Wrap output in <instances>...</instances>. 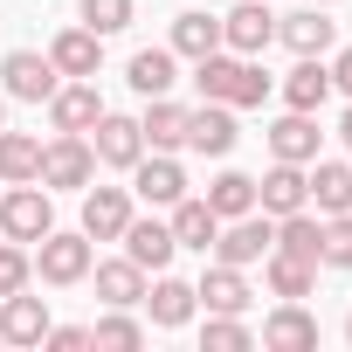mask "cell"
<instances>
[{"label": "cell", "mask_w": 352, "mask_h": 352, "mask_svg": "<svg viewBox=\"0 0 352 352\" xmlns=\"http://www.w3.org/2000/svg\"><path fill=\"white\" fill-rule=\"evenodd\" d=\"M256 208L276 221V214H297V208H311V173L297 166V159H276L263 180H256Z\"/></svg>", "instance_id": "ba28073f"}, {"label": "cell", "mask_w": 352, "mask_h": 352, "mask_svg": "<svg viewBox=\"0 0 352 352\" xmlns=\"http://www.w3.org/2000/svg\"><path fill=\"white\" fill-rule=\"evenodd\" d=\"M311 8H338V0H311Z\"/></svg>", "instance_id": "ab89813d"}, {"label": "cell", "mask_w": 352, "mask_h": 352, "mask_svg": "<svg viewBox=\"0 0 352 352\" xmlns=\"http://www.w3.org/2000/svg\"><path fill=\"white\" fill-rule=\"evenodd\" d=\"M201 345H208V352H242V345H256V331H249L235 311H214L208 331H201Z\"/></svg>", "instance_id": "836d02e7"}, {"label": "cell", "mask_w": 352, "mask_h": 352, "mask_svg": "<svg viewBox=\"0 0 352 352\" xmlns=\"http://www.w3.org/2000/svg\"><path fill=\"white\" fill-rule=\"evenodd\" d=\"M124 83H131L138 97H166L173 83H180V56H173V49H138L131 69H124Z\"/></svg>", "instance_id": "cb8c5ba5"}, {"label": "cell", "mask_w": 352, "mask_h": 352, "mask_svg": "<svg viewBox=\"0 0 352 352\" xmlns=\"http://www.w3.org/2000/svg\"><path fill=\"white\" fill-rule=\"evenodd\" d=\"M56 76H63V69H56L49 56H35V49H14L8 63H0V90H8L14 104H49V97H56Z\"/></svg>", "instance_id": "8992f818"}, {"label": "cell", "mask_w": 352, "mask_h": 352, "mask_svg": "<svg viewBox=\"0 0 352 352\" xmlns=\"http://www.w3.org/2000/svg\"><path fill=\"white\" fill-rule=\"evenodd\" d=\"M270 242H276V221H270V214H235V221H221V235H214V263L249 270V263L270 256Z\"/></svg>", "instance_id": "5b68a950"}, {"label": "cell", "mask_w": 352, "mask_h": 352, "mask_svg": "<svg viewBox=\"0 0 352 352\" xmlns=\"http://www.w3.org/2000/svg\"><path fill=\"white\" fill-rule=\"evenodd\" d=\"M276 42H290L297 56H324L338 42V21H324V8H304V14H283L276 21Z\"/></svg>", "instance_id": "ffe728a7"}, {"label": "cell", "mask_w": 352, "mask_h": 352, "mask_svg": "<svg viewBox=\"0 0 352 352\" xmlns=\"http://www.w3.org/2000/svg\"><path fill=\"white\" fill-rule=\"evenodd\" d=\"M263 345H276V352H311V345H318V318H311L297 297H283V304L263 318Z\"/></svg>", "instance_id": "9a60e30c"}, {"label": "cell", "mask_w": 352, "mask_h": 352, "mask_svg": "<svg viewBox=\"0 0 352 352\" xmlns=\"http://www.w3.org/2000/svg\"><path fill=\"white\" fill-rule=\"evenodd\" d=\"M97 297H104V304H118V311H131V304L145 297V270H138L131 256H118V263H97Z\"/></svg>", "instance_id": "f546056e"}, {"label": "cell", "mask_w": 352, "mask_h": 352, "mask_svg": "<svg viewBox=\"0 0 352 352\" xmlns=\"http://www.w3.org/2000/svg\"><path fill=\"white\" fill-rule=\"evenodd\" d=\"M324 97H331V69L318 56H297V69L283 76V104L290 111H324Z\"/></svg>", "instance_id": "d4e9b609"}, {"label": "cell", "mask_w": 352, "mask_h": 352, "mask_svg": "<svg viewBox=\"0 0 352 352\" xmlns=\"http://www.w3.org/2000/svg\"><path fill=\"white\" fill-rule=\"evenodd\" d=\"M49 63H56L63 76H97V63H104V35H97V28H63V35L49 42Z\"/></svg>", "instance_id": "ac0fdd59"}, {"label": "cell", "mask_w": 352, "mask_h": 352, "mask_svg": "<svg viewBox=\"0 0 352 352\" xmlns=\"http://www.w3.org/2000/svg\"><path fill=\"white\" fill-rule=\"evenodd\" d=\"M331 90L352 97V49H338V63H331Z\"/></svg>", "instance_id": "74e56055"}, {"label": "cell", "mask_w": 352, "mask_h": 352, "mask_svg": "<svg viewBox=\"0 0 352 352\" xmlns=\"http://www.w3.org/2000/svg\"><path fill=\"white\" fill-rule=\"evenodd\" d=\"M49 338V304L14 290V297H0V345H42Z\"/></svg>", "instance_id": "5bb4252c"}, {"label": "cell", "mask_w": 352, "mask_h": 352, "mask_svg": "<svg viewBox=\"0 0 352 352\" xmlns=\"http://www.w3.org/2000/svg\"><path fill=\"white\" fill-rule=\"evenodd\" d=\"M166 228H173L180 249H201V256H208L214 235H221V214H214L208 201H173V221H166Z\"/></svg>", "instance_id": "7402d4cb"}, {"label": "cell", "mask_w": 352, "mask_h": 352, "mask_svg": "<svg viewBox=\"0 0 352 352\" xmlns=\"http://www.w3.org/2000/svg\"><path fill=\"white\" fill-rule=\"evenodd\" d=\"M345 338H352V318H345Z\"/></svg>", "instance_id": "b9f144b4"}, {"label": "cell", "mask_w": 352, "mask_h": 352, "mask_svg": "<svg viewBox=\"0 0 352 352\" xmlns=\"http://www.w3.org/2000/svg\"><path fill=\"white\" fill-rule=\"evenodd\" d=\"M311 208L318 214H345L352 208V166L345 159H311Z\"/></svg>", "instance_id": "603a6c76"}, {"label": "cell", "mask_w": 352, "mask_h": 352, "mask_svg": "<svg viewBox=\"0 0 352 352\" xmlns=\"http://www.w3.org/2000/svg\"><path fill=\"white\" fill-rule=\"evenodd\" d=\"M138 304L152 311V324H159V331H180V324H187V318L201 311L194 283H180V276H166V270H159V283H152V290H145Z\"/></svg>", "instance_id": "2e32d148"}, {"label": "cell", "mask_w": 352, "mask_h": 352, "mask_svg": "<svg viewBox=\"0 0 352 352\" xmlns=\"http://www.w3.org/2000/svg\"><path fill=\"white\" fill-rule=\"evenodd\" d=\"M221 221H235V214H256V180H249V173H214V180H208V194H201Z\"/></svg>", "instance_id": "83f0119b"}, {"label": "cell", "mask_w": 352, "mask_h": 352, "mask_svg": "<svg viewBox=\"0 0 352 352\" xmlns=\"http://www.w3.org/2000/svg\"><path fill=\"white\" fill-rule=\"evenodd\" d=\"M263 276H270V297H311V283H318V263H304V256H283V249H270L263 256Z\"/></svg>", "instance_id": "4316f807"}, {"label": "cell", "mask_w": 352, "mask_h": 352, "mask_svg": "<svg viewBox=\"0 0 352 352\" xmlns=\"http://www.w3.org/2000/svg\"><path fill=\"white\" fill-rule=\"evenodd\" d=\"M173 56H187V63H201V56H214L221 49V21L214 14H180L173 21V42H166Z\"/></svg>", "instance_id": "4dcf8cb0"}, {"label": "cell", "mask_w": 352, "mask_h": 352, "mask_svg": "<svg viewBox=\"0 0 352 352\" xmlns=\"http://www.w3.org/2000/svg\"><path fill=\"white\" fill-rule=\"evenodd\" d=\"M35 173H42V138H28V131H8V124H0V187L35 180Z\"/></svg>", "instance_id": "f1b7e54d"}, {"label": "cell", "mask_w": 352, "mask_h": 352, "mask_svg": "<svg viewBox=\"0 0 352 352\" xmlns=\"http://www.w3.org/2000/svg\"><path fill=\"white\" fill-rule=\"evenodd\" d=\"M97 118H104V97H97V83H90V76L56 83V97H49V124H56V131H90Z\"/></svg>", "instance_id": "7c38bea8"}, {"label": "cell", "mask_w": 352, "mask_h": 352, "mask_svg": "<svg viewBox=\"0 0 352 352\" xmlns=\"http://www.w3.org/2000/svg\"><path fill=\"white\" fill-rule=\"evenodd\" d=\"M194 83H201V97L235 104V111H256V104L270 97V69H263L256 56H235V49L201 56V63H194Z\"/></svg>", "instance_id": "6da1fadb"}, {"label": "cell", "mask_w": 352, "mask_h": 352, "mask_svg": "<svg viewBox=\"0 0 352 352\" xmlns=\"http://www.w3.org/2000/svg\"><path fill=\"white\" fill-rule=\"evenodd\" d=\"M90 345H111V352H131V345H145V324H138V318H124V311L111 304V311H104V318L90 324Z\"/></svg>", "instance_id": "d6a6232c"}, {"label": "cell", "mask_w": 352, "mask_h": 352, "mask_svg": "<svg viewBox=\"0 0 352 352\" xmlns=\"http://www.w3.org/2000/svg\"><path fill=\"white\" fill-rule=\"evenodd\" d=\"M338 138H345V152H352V104H345V118H338Z\"/></svg>", "instance_id": "f35d334b"}, {"label": "cell", "mask_w": 352, "mask_h": 352, "mask_svg": "<svg viewBox=\"0 0 352 352\" xmlns=\"http://www.w3.org/2000/svg\"><path fill=\"white\" fill-rule=\"evenodd\" d=\"M138 131H145V145H152V152H180V145H187V111L173 104V97H145Z\"/></svg>", "instance_id": "44dd1931"}, {"label": "cell", "mask_w": 352, "mask_h": 352, "mask_svg": "<svg viewBox=\"0 0 352 352\" xmlns=\"http://www.w3.org/2000/svg\"><path fill=\"white\" fill-rule=\"evenodd\" d=\"M42 345H49V352H83V345H90V324H49Z\"/></svg>", "instance_id": "8d00e7d4"}, {"label": "cell", "mask_w": 352, "mask_h": 352, "mask_svg": "<svg viewBox=\"0 0 352 352\" xmlns=\"http://www.w3.org/2000/svg\"><path fill=\"white\" fill-rule=\"evenodd\" d=\"M270 42H276V14L263 8V0H242V8L221 14V49H235V56H263Z\"/></svg>", "instance_id": "30bf717a"}, {"label": "cell", "mask_w": 352, "mask_h": 352, "mask_svg": "<svg viewBox=\"0 0 352 352\" xmlns=\"http://www.w3.org/2000/svg\"><path fill=\"white\" fill-rule=\"evenodd\" d=\"M0 124H8V97H0Z\"/></svg>", "instance_id": "60d3db41"}, {"label": "cell", "mask_w": 352, "mask_h": 352, "mask_svg": "<svg viewBox=\"0 0 352 352\" xmlns=\"http://www.w3.org/2000/svg\"><path fill=\"white\" fill-rule=\"evenodd\" d=\"M90 152H97V166H118V173H131V166L145 159V131H138V118H118V111H104V118L90 124Z\"/></svg>", "instance_id": "52a82bcc"}, {"label": "cell", "mask_w": 352, "mask_h": 352, "mask_svg": "<svg viewBox=\"0 0 352 352\" xmlns=\"http://www.w3.org/2000/svg\"><path fill=\"white\" fill-rule=\"evenodd\" d=\"M118 242H124V256H131L138 270H152V276H159V270L173 263V249H180V242H173V228H166V221H138V214L124 221V235H118Z\"/></svg>", "instance_id": "e0dca14e"}, {"label": "cell", "mask_w": 352, "mask_h": 352, "mask_svg": "<svg viewBox=\"0 0 352 352\" xmlns=\"http://www.w3.org/2000/svg\"><path fill=\"white\" fill-rule=\"evenodd\" d=\"M42 187H90L97 180V152H90V131H56L42 145Z\"/></svg>", "instance_id": "3957f363"}, {"label": "cell", "mask_w": 352, "mask_h": 352, "mask_svg": "<svg viewBox=\"0 0 352 352\" xmlns=\"http://www.w3.org/2000/svg\"><path fill=\"white\" fill-rule=\"evenodd\" d=\"M28 276H35V263H28V242H0V297L28 290Z\"/></svg>", "instance_id": "d590c367"}, {"label": "cell", "mask_w": 352, "mask_h": 352, "mask_svg": "<svg viewBox=\"0 0 352 352\" xmlns=\"http://www.w3.org/2000/svg\"><path fill=\"white\" fill-rule=\"evenodd\" d=\"M131 221V187H90L83 194V235L90 242H118Z\"/></svg>", "instance_id": "4fadbf2b"}, {"label": "cell", "mask_w": 352, "mask_h": 352, "mask_svg": "<svg viewBox=\"0 0 352 352\" xmlns=\"http://www.w3.org/2000/svg\"><path fill=\"white\" fill-rule=\"evenodd\" d=\"M235 138H242V131H235V104H214V97H208L201 111H187V145H194L201 159H228Z\"/></svg>", "instance_id": "8fae6325"}, {"label": "cell", "mask_w": 352, "mask_h": 352, "mask_svg": "<svg viewBox=\"0 0 352 352\" xmlns=\"http://www.w3.org/2000/svg\"><path fill=\"white\" fill-rule=\"evenodd\" d=\"M131 201H145V208H173V201H187V173H180V159H173V152L138 159V166H131Z\"/></svg>", "instance_id": "9c48e42d"}, {"label": "cell", "mask_w": 352, "mask_h": 352, "mask_svg": "<svg viewBox=\"0 0 352 352\" xmlns=\"http://www.w3.org/2000/svg\"><path fill=\"white\" fill-rule=\"evenodd\" d=\"M318 263H324V270H352V208H345V214H324V228H318Z\"/></svg>", "instance_id": "1f68e13d"}, {"label": "cell", "mask_w": 352, "mask_h": 352, "mask_svg": "<svg viewBox=\"0 0 352 352\" xmlns=\"http://www.w3.org/2000/svg\"><path fill=\"white\" fill-rule=\"evenodd\" d=\"M194 297H201L208 311H235V318H242V311H249V276H242L235 263H214V270L194 283Z\"/></svg>", "instance_id": "484cf974"}, {"label": "cell", "mask_w": 352, "mask_h": 352, "mask_svg": "<svg viewBox=\"0 0 352 352\" xmlns=\"http://www.w3.org/2000/svg\"><path fill=\"white\" fill-rule=\"evenodd\" d=\"M35 276L56 283V290H63V283H83V276H90V235H83V228H76V235L49 228V235L35 242Z\"/></svg>", "instance_id": "277c9868"}, {"label": "cell", "mask_w": 352, "mask_h": 352, "mask_svg": "<svg viewBox=\"0 0 352 352\" xmlns=\"http://www.w3.org/2000/svg\"><path fill=\"white\" fill-rule=\"evenodd\" d=\"M131 14H138V0H83V28H97V35H124Z\"/></svg>", "instance_id": "e575fe53"}, {"label": "cell", "mask_w": 352, "mask_h": 352, "mask_svg": "<svg viewBox=\"0 0 352 352\" xmlns=\"http://www.w3.org/2000/svg\"><path fill=\"white\" fill-rule=\"evenodd\" d=\"M318 138H324V131H318V111H290V118L270 124V152H276V159H297V166L318 159Z\"/></svg>", "instance_id": "d6986e66"}, {"label": "cell", "mask_w": 352, "mask_h": 352, "mask_svg": "<svg viewBox=\"0 0 352 352\" xmlns=\"http://www.w3.org/2000/svg\"><path fill=\"white\" fill-rule=\"evenodd\" d=\"M56 228V208H49V187L42 180H14L0 194V235L8 242H42Z\"/></svg>", "instance_id": "7a4b0ae2"}]
</instances>
